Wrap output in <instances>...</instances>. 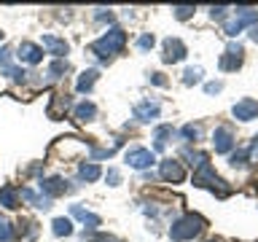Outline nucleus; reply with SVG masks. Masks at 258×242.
I'll return each instance as SVG.
<instances>
[{"label": "nucleus", "mask_w": 258, "mask_h": 242, "mask_svg": "<svg viewBox=\"0 0 258 242\" xmlns=\"http://www.w3.org/2000/svg\"><path fill=\"white\" fill-rule=\"evenodd\" d=\"M124 43H126V32L121 30V27H113V30H108L102 38H97L92 46H89V51H92L94 56H100L102 62H108L113 54H118L121 48H124Z\"/></svg>", "instance_id": "1"}, {"label": "nucleus", "mask_w": 258, "mask_h": 242, "mask_svg": "<svg viewBox=\"0 0 258 242\" xmlns=\"http://www.w3.org/2000/svg\"><path fill=\"white\" fill-rule=\"evenodd\" d=\"M205 226L207 221L202 215H183V218H177V221L169 226V237H172L175 242H185V239H194V237H199L202 231H205Z\"/></svg>", "instance_id": "2"}, {"label": "nucleus", "mask_w": 258, "mask_h": 242, "mask_svg": "<svg viewBox=\"0 0 258 242\" xmlns=\"http://www.w3.org/2000/svg\"><path fill=\"white\" fill-rule=\"evenodd\" d=\"M194 186H199V189H210L213 194H218L221 199H226L231 194V186H226V180H221V177L215 175V167L210 164H202L197 172H194Z\"/></svg>", "instance_id": "3"}, {"label": "nucleus", "mask_w": 258, "mask_h": 242, "mask_svg": "<svg viewBox=\"0 0 258 242\" xmlns=\"http://www.w3.org/2000/svg\"><path fill=\"white\" fill-rule=\"evenodd\" d=\"M124 161L135 169H148V167L156 164V153L148 151V148H126Z\"/></svg>", "instance_id": "4"}, {"label": "nucleus", "mask_w": 258, "mask_h": 242, "mask_svg": "<svg viewBox=\"0 0 258 242\" xmlns=\"http://www.w3.org/2000/svg\"><path fill=\"white\" fill-rule=\"evenodd\" d=\"M242 59H245V46L242 43H229L226 51L221 56V70L223 73H234L242 68Z\"/></svg>", "instance_id": "5"}, {"label": "nucleus", "mask_w": 258, "mask_h": 242, "mask_svg": "<svg viewBox=\"0 0 258 242\" xmlns=\"http://www.w3.org/2000/svg\"><path fill=\"white\" fill-rule=\"evenodd\" d=\"M255 22H258V11H255V8H237V19L229 22L223 30H226V35H229V38H234V35H239V32H242V27L255 24Z\"/></svg>", "instance_id": "6"}, {"label": "nucleus", "mask_w": 258, "mask_h": 242, "mask_svg": "<svg viewBox=\"0 0 258 242\" xmlns=\"http://www.w3.org/2000/svg\"><path fill=\"white\" fill-rule=\"evenodd\" d=\"M38 189H40V194H43V197L54 199V197H62V194H68L70 186H68V180H64V177L51 175V177H43V180L38 183Z\"/></svg>", "instance_id": "7"}, {"label": "nucleus", "mask_w": 258, "mask_h": 242, "mask_svg": "<svg viewBox=\"0 0 258 242\" xmlns=\"http://www.w3.org/2000/svg\"><path fill=\"white\" fill-rule=\"evenodd\" d=\"M185 43L180 38H167L164 40V54H161V59H164L167 65H175V62H183L185 59Z\"/></svg>", "instance_id": "8"}, {"label": "nucleus", "mask_w": 258, "mask_h": 242, "mask_svg": "<svg viewBox=\"0 0 258 242\" xmlns=\"http://www.w3.org/2000/svg\"><path fill=\"white\" fill-rule=\"evenodd\" d=\"M159 172H161V177H164L167 183H183L185 180V169H183L180 161H175V159H164V161H161Z\"/></svg>", "instance_id": "9"}, {"label": "nucleus", "mask_w": 258, "mask_h": 242, "mask_svg": "<svg viewBox=\"0 0 258 242\" xmlns=\"http://www.w3.org/2000/svg\"><path fill=\"white\" fill-rule=\"evenodd\" d=\"M213 143H215V151L218 153H231L234 148V132H231V127H218L215 132H213Z\"/></svg>", "instance_id": "10"}, {"label": "nucleus", "mask_w": 258, "mask_h": 242, "mask_svg": "<svg viewBox=\"0 0 258 242\" xmlns=\"http://www.w3.org/2000/svg\"><path fill=\"white\" fill-rule=\"evenodd\" d=\"M231 113H234V118H239V121H253V118H258V102L245 97V100H239L234 105Z\"/></svg>", "instance_id": "11"}, {"label": "nucleus", "mask_w": 258, "mask_h": 242, "mask_svg": "<svg viewBox=\"0 0 258 242\" xmlns=\"http://www.w3.org/2000/svg\"><path fill=\"white\" fill-rule=\"evenodd\" d=\"M19 62L24 65H38L40 59H43V48H40L38 43H30V40H24V43H19Z\"/></svg>", "instance_id": "12"}, {"label": "nucleus", "mask_w": 258, "mask_h": 242, "mask_svg": "<svg viewBox=\"0 0 258 242\" xmlns=\"http://www.w3.org/2000/svg\"><path fill=\"white\" fill-rule=\"evenodd\" d=\"M68 110H70V97L68 94H54L51 102H48V108H46L48 118H54V121L64 118V113H68Z\"/></svg>", "instance_id": "13"}, {"label": "nucleus", "mask_w": 258, "mask_h": 242, "mask_svg": "<svg viewBox=\"0 0 258 242\" xmlns=\"http://www.w3.org/2000/svg\"><path fill=\"white\" fill-rule=\"evenodd\" d=\"M70 215H73V218H78V221L84 223L89 231H97V226H102V218H100V215L89 213V210H84L81 205H70Z\"/></svg>", "instance_id": "14"}, {"label": "nucleus", "mask_w": 258, "mask_h": 242, "mask_svg": "<svg viewBox=\"0 0 258 242\" xmlns=\"http://www.w3.org/2000/svg\"><path fill=\"white\" fill-rule=\"evenodd\" d=\"M40 48H46V51L54 54L56 59H62V56L70 51L68 40H64V38H56V35H43V43H40Z\"/></svg>", "instance_id": "15"}, {"label": "nucleus", "mask_w": 258, "mask_h": 242, "mask_svg": "<svg viewBox=\"0 0 258 242\" xmlns=\"http://www.w3.org/2000/svg\"><path fill=\"white\" fill-rule=\"evenodd\" d=\"M159 113H161L159 102H140V105H135V118L143 121V124H151V121H156Z\"/></svg>", "instance_id": "16"}, {"label": "nucleus", "mask_w": 258, "mask_h": 242, "mask_svg": "<svg viewBox=\"0 0 258 242\" xmlns=\"http://www.w3.org/2000/svg\"><path fill=\"white\" fill-rule=\"evenodd\" d=\"M73 116H76L78 124H86V121H94L97 116V105L94 102H89V100H81L76 108H73Z\"/></svg>", "instance_id": "17"}, {"label": "nucleus", "mask_w": 258, "mask_h": 242, "mask_svg": "<svg viewBox=\"0 0 258 242\" xmlns=\"http://www.w3.org/2000/svg\"><path fill=\"white\" fill-rule=\"evenodd\" d=\"M175 137V129L169 127V124H161L156 127V132H153V153L156 151H164L167 148V143Z\"/></svg>", "instance_id": "18"}, {"label": "nucleus", "mask_w": 258, "mask_h": 242, "mask_svg": "<svg viewBox=\"0 0 258 242\" xmlns=\"http://www.w3.org/2000/svg\"><path fill=\"white\" fill-rule=\"evenodd\" d=\"M19 199L30 202V205L38 207V210H48V207H51V199L43 197V194H38V191H32V189H22L19 191Z\"/></svg>", "instance_id": "19"}, {"label": "nucleus", "mask_w": 258, "mask_h": 242, "mask_svg": "<svg viewBox=\"0 0 258 242\" xmlns=\"http://www.w3.org/2000/svg\"><path fill=\"white\" fill-rule=\"evenodd\" d=\"M100 175H102V169H100L97 161H81V164H78V177H81V180L94 183V180H100Z\"/></svg>", "instance_id": "20"}, {"label": "nucleus", "mask_w": 258, "mask_h": 242, "mask_svg": "<svg viewBox=\"0 0 258 242\" xmlns=\"http://www.w3.org/2000/svg\"><path fill=\"white\" fill-rule=\"evenodd\" d=\"M0 205L8 207V210H16V207H19V191H16L11 183L0 186Z\"/></svg>", "instance_id": "21"}, {"label": "nucleus", "mask_w": 258, "mask_h": 242, "mask_svg": "<svg viewBox=\"0 0 258 242\" xmlns=\"http://www.w3.org/2000/svg\"><path fill=\"white\" fill-rule=\"evenodd\" d=\"M97 76H100L97 70H84V73L78 76V81H76V92L89 94V92L94 89V84H97Z\"/></svg>", "instance_id": "22"}, {"label": "nucleus", "mask_w": 258, "mask_h": 242, "mask_svg": "<svg viewBox=\"0 0 258 242\" xmlns=\"http://www.w3.org/2000/svg\"><path fill=\"white\" fill-rule=\"evenodd\" d=\"M51 231L56 234V237H70V234H73V221H70V218H54V221H51Z\"/></svg>", "instance_id": "23"}, {"label": "nucleus", "mask_w": 258, "mask_h": 242, "mask_svg": "<svg viewBox=\"0 0 258 242\" xmlns=\"http://www.w3.org/2000/svg\"><path fill=\"white\" fill-rule=\"evenodd\" d=\"M68 70H70V62L68 59H54L51 65H48V76H51V78H62Z\"/></svg>", "instance_id": "24"}, {"label": "nucleus", "mask_w": 258, "mask_h": 242, "mask_svg": "<svg viewBox=\"0 0 258 242\" xmlns=\"http://www.w3.org/2000/svg\"><path fill=\"white\" fill-rule=\"evenodd\" d=\"M202 76H205L202 68H188V70L183 73V84L185 86H194V84H199V81H202Z\"/></svg>", "instance_id": "25"}, {"label": "nucleus", "mask_w": 258, "mask_h": 242, "mask_svg": "<svg viewBox=\"0 0 258 242\" xmlns=\"http://www.w3.org/2000/svg\"><path fill=\"white\" fill-rule=\"evenodd\" d=\"M185 159H188V164L194 169H199L202 164H207V153H202V151H188V153H185Z\"/></svg>", "instance_id": "26"}, {"label": "nucleus", "mask_w": 258, "mask_h": 242, "mask_svg": "<svg viewBox=\"0 0 258 242\" xmlns=\"http://www.w3.org/2000/svg\"><path fill=\"white\" fill-rule=\"evenodd\" d=\"M14 239H16L14 226L8 223V221H3V218H0V242H14Z\"/></svg>", "instance_id": "27"}, {"label": "nucleus", "mask_w": 258, "mask_h": 242, "mask_svg": "<svg viewBox=\"0 0 258 242\" xmlns=\"http://www.w3.org/2000/svg\"><path fill=\"white\" fill-rule=\"evenodd\" d=\"M3 70H6V76H11V81H16V84H24V78H27V73L22 68H16V65H8Z\"/></svg>", "instance_id": "28"}, {"label": "nucleus", "mask_w": 258, "mask_h": 242, "mask_svg": "<svg viewBox=\"0 0 258 242\" xmlns=\"http://www.w3.org/2000/svg\"><path fill=\"white\" fill-rule=\"evenodd\" d=\"M153 43H156V38H153L151 32H143V35L137 38V48H140V51H151Z\"/></svg>", "instance_id": "29"}, {"label": "nucleus", "mask_w": 258, "mask_h": 242, "mask_svg": "<svg viewBox=\"0 0 258 242\" xmlns=\"http://www.w3.org/2000/svg\"><path fill=\"white\" fill-rule=\"evenodd\" d=\"M247 159H250V151H237V153H231L229 164H231V167H245Z\"/></svg>", "instance_id": "30"}, {"label": "nucleus", "mask_w": 258, "mask_h": 242, "mask_svg": "<svg viewBox=\"0 0 258 242\" xmlns=\"http://www.w3.org/2000/svg\"><path fill=\"white\" fill-rule=\"evenodd\" d=\"M180 137H183V140H197V137H199V127L197 124H185L180 129Z\"/></svg>", "instance_id": "31"}, {"label": "nucleus", "mask_w": 258, "mask_h": 242, "mask_svg": "<svg viewBox=\"0 0 258 242\" xmlns=\"http://www.w3.org/2000/svg\"><path fill=\"white\" fill-rule=\"evenodd\" d=\"M35 223H32V221H19V234H22V237H35Z\"/></svg>", "instance_id": "32"}, {"label": "nucleus", "mask_w": 258, "mask_h": 242, "mask_svg": "<svg viewBox=\"0 0 258 242\" xmlns=\"http://www.w3.org/2000/svg\"><path fill=\"white\" fill-rule=\"evenodd\" d=\"M172 11H175L177 19H188V16H194V11H197V8H194V6H175Z\"/></svg>", "instance_id": "33"}, {"label": "nucleus", "mask_w": 258, "mask_h": 242, "mask_svg": "<svg viewBox=\"0 0 258 242\" xmlns=\"http://www.w3.org/2000/svg\"><path fill=\"white\" fill-rule=\"evenodd\" d=\"M105 177H108V186H118L121 183V172H118V169H108V172H105Z\"/></svg>", "instance_id": "34"}, {"label": "nucleus", "mask_w": 258, "mask_h": 242, "mask_svg": "<svg viewBox=\"0 0 258 242\" xmlns=\"http://www.w3.org/2000/svg\"><path fill=\"white\" fill-rule=\"evenodd\" d=\"M11 65V51L8 48H0V68H8Z\"/></svg>", "instance_id": "35"}, {"label": "nucleus", "mask_w": 258, "mask_h": 242, "mask_svg": "<svg viewBox=\"0 0 258 242\" xmlns=\"http://www.w3.org/2000/svg\"><path fill=\"white\" fill-rule=\"evenodd\" d=\"M221 89H223L221 81H213V84H207V86H205V92H207V94H218Z\"/></svg>", "instance_id": "36"}, {"label": "nucleus", "mask_w": 258, "mask_h": 242, "mask_svg": "<svg viewBox=\"0 0 258 242\" xmlns=\"http://www.w3.org/2000/svg\"><path fill=\"white\" fill-rule=\"evenodd\" d=\"M226 11H229V8L218 6V8H210V16H213V19H223V16H226Z\"/></svg>", "instance_id": "37"}, {"label": "nucleus", "mask_w": 258, "mask_h": 242, "mask_svg": "<svg viewBox=\"0 0 258 242\" xmlns=\"http://www.w3.org/2000/svg\"><path fill=\"white\" fill-rule=\"evenodd\" d=\"M151 84H156V86H167V78L161 76V73H151Z\"/></svg>", "instance_id": "38"}, {"label": "nucleus", "mask_w": 258, "mask_h": 242, "mask_svg": "<svg viewBox=\"0 0 258 242\" xmlns=\"http://www.w3.org/2000/svg\"><path fill=\"white\" fill-rule=\"evenodd\" d=\"M253 153H258V137L253 140V145H250V156H253Z\"/></svg>", "instance_id": "39"}, {"label": "nucleus", "mask_w": 258, "mask_h": 242, "mask_svg": "<svg viewBox=\"0 0 258 242\" xmlns=\"http://www.w3.org/2000/svg\"><path fill=\"white\" fill-rule=\"evenodd\" d=\"M250 38H253L255 43H258V27H253V30H250Z\"/></svg>", "instance_id": "40"}, {"label": "nucleus", "mask_w": 258, "mask_h": 242, "mask_svg": "<svg viewBox=\"0 0 258 242\" xmlns=\"http://www.w3.org/2000/svg\"><path fill=\"white\" fill-rule=\"evenodd\" d=\"M0 40H3V32H0Z\"/></svg>", "instance_id": "41"}, {"label": "nucleus", "mask_w": 258, "mask_h": 242, "mask_svg": "<svg viewBox=\"0 0 258 242\" xmlns=\"http://www.w3.org/2000/svg\"><path fill=\"white\" fill-rule=\"evenodd\" d=\"M210 242H215V239H210Z\"/></svg>", "instance_id": "42"}]
</instances>
